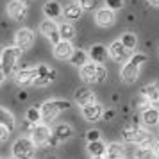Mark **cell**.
Instances as JSON below:
<instances>
[{
	"label": "cell",
	"instance_id": "2e32d148",
	"mask_svg": "<svg viewBox=\"0 0 159 159\" xmlns=\"http://www.w3.org/2000/svg\"><path fill=\"white\" fill-rule=\"evenodd\" d=\"M141 95H143L147 100L154 104V106H159V82H152V84H147V86L141 89Z\"/></svg>",
	"mask_w": 159,
	"mask_h": 159
},
{
	"label": "cell",
	"instance_id": "ffe728a7",
	"mask_svg": "<svg viewBox=\"0 0 159 159\" xmlns=\"http://www.w3.org/2000/svg\"><path fill=\"white\" fill-rule=\"evenodd\" d=\"M52 134L57 138V141L61 143V141H66V139H70L73 136V129H72V125H68V123H59Z\"/></svg>",
	"mask_w": 159,
	"mask_h": 159
},
{
	"label": "cell",
	"instance_id": "30bf717a",
	"mask_svg": "<svg viewBox=\"0 0 159 159\" xmlns=\"http://www.w3.org/2000/svg\"><path fill=\"white\" fill-rule=\"evenodd\" d=\"M39 30H41V34H43L47 39H50V43H57L61 36H59V25L54 20H45L41 25H39Z\"/></svg>",
	"mask_w": 159,
	"mask_h": 159
},
{
	"label": "cell",
	"instance_id": "3957f363",
	"mask_svg": "<svg viewBox=\"0 0 159 159\" xmlns=\"http://www.w3.org/2000/svg\"><path fill=\"white\" fill-rule=\"evenodd\" d=\"M70 106H72V104L68 100H47L43 106L39 107V111H41V122L43 123L54 122V120L57 118V115H61L63 111H66Z\"/></svg>",
	"mask_w": 159,
	"mask_h": 159
},
{
	"label": "cell",
	"instance_id": "e0dca14e",
	"mask_svg": "<svg viewBox=\"0 0 159 159\" xmlns=\"http://www.w3.org/2000/svg\"><path fill=\"white\" fill-rule=\"evenodd\" d=\"M106 150L107 147L104 141L100 139H95V141H88V154L91 157H106Z\"/></svg>",
	"mask_w": 159,
	"mask_h": 159
},
{
	"label": "cell",
	"instance_id": "484cf974",
	"mask_svg": "<svg viewBox=\"0 0 159 159\" xmlns=\"http://www.w3.org/2000/svg\"><path fill=\"white\" fill-rule=\"evenodd\" d=\"M59 36L61 39H66V41H72L75 38V27L72 23H61L59 25Z\"/></svg>",
	"mask_w": 159,
	"mask_h": 159
},
{
	"label": "cell",
	"instance_id": "277c9868",
	"mask_svg": "<svg viewBox=\"0 0 159 159\" xmlns=\"http://www.w3.org/2000/svg\"><path fill=\"white\" fill-rule=\"evenodd\" d=\"M20 57H22V50H20L18 47H7V48L2 50L0 65H2V70L6 73V77L15 72V68H16V65H18Z\"/></svg>",
	"mask_w": 159,
	"mask_h": 159
},
{
	"label": "cell",
	"instance_id": "836d02e7",
	"mask_svg": "<svg viewBox=\"0 0 159 159\" xmlns=\"http://www.w3.org/2000/svg\"><path fill=\"white\" fill-rule=\"evenodd\" d=\"M134 106H138V107H148V106H150V102L147 100L143 95H139V98L134 100Z\"/></svg>",
	"mask_w": 159,
	"mask_h": 159
},
{
	"label": "cell",
	"instance_id": "1f68e13d",
	"mask_svg": "<svg viewBox=\"0 0 159 159\" xmlns=\"http://www.w3.org/2000/svg\"><path fill=\"white\" fill-rule=\"evenodd\" d=\"M75 4H79L80 7H82V11H89V9H93L95 6V0H73Z\"/></svg>",
	"mask_w": 159,
	"mask_h": 159
},
{
	"label": "cell",
	"instance_id": "7402d4cb",
	"mask_svg": "<svg viewBox=\"0 0 159 159\" xmlns=\"http://www.w3.org/2000/svg\"><path fill=\"white\" fill-rule=\"evenodd\" d=\"M143 123L145 125H148V127H154V125H157L159 123V111L154 107H147L143 111Z\"/></svg>",
	"mask_w": 159,
	"mask_h": 159
},
{
	"label": "cell",
	"instance_id": "8992f818",
	"mask_svg": "<svg viewBox=\"0 0 159 159\" xmlns=\"http://www.w3.org/2000/svg\"><path fill=\"white\" fill-rule=\"evenodd\" d=\"M7 15L15 22H25L27 20V15H29V7H27V4L22 2V0H11L9 6H7Z\"/></svg>",
	"mask_w": 159,
	"mask_h": 159
},
{
	"label": "cell",
	"instance_id": "ab89813d",
	"mask_svg": "<svg viewBox=\"0 0 159 159\" xmlns=\"http://www.w3.org/2000/svg\"><path fill=\"white\" fill-rule=\"evenodd\" d=\"M0 56H2V48H0Z\"/></svg>",
	"mask_w": 159,
	"mask_h": 159
},
{
	"label": "cell",
	"instance_id": "6da1fadb",
	"mask_svg": "<svg viewBox=\"0 0 159 159\" xmlns=\"http://www.w3.org/2000/svg\"><path fill=\"white\" fill-rule=\"evenodd\" d=\"M80 77L84 82L88 84H98L102 80H106L107 77V70H106V66H102V63H84V65L80 66Z\"/></svg>",
	"mask_w": 159,
	"mask_h": 159
},
{
	"label": "cell",
	"instance_id": "603a6c76",
	"mask_svg": "<svg viewBox=\"0 0 159 159\" xmlns=\"http://www.w3.org/2000/svg\"><path fill=\"white\" fill-rule=\"evenodd\" d=\"M123 156H125V152H123L122 143H111L106 150V157L109 159H122Z\"/></svg>",
	"mask_w": 159,
	"mask_h": 159
},
{
	"label": "cell",
	"instance_id": "f1b7e54d",
	"mask_svg": "<svg viewBox=\"0 0 159 159\" xmlns=\"http://www.w3.org/2000/svg\"><path fill=\"white\" fill-rule=\"evenodd\" d=\"M25 118L32 123H39L41 122V111L36 107V106H32V107L27 109V113H25Z\"/></svg>",
	"mask_w": 159,
	"mask_h": 159
},
{
	"label": "cell",
	"instance_id": "e575fe53",
	"mask_svg": "<svg viewBox=\"0 0 159 159\" xmlns=\"http://www.w3.org/2000/svg\"><path fill=\"white\" fill-rule=\"evenodd\" d=\"M48 72H50V68H48L47 65H39V66L36 68V77H41V75H47Z\"/></svg>",
	"mask_w": 159,
	"mask_h": 159
},
{
	"label": "cell",
	"instance_id": "52a82bcc",
	"mask_svg": "<svg viewBox=\"0 0 159 159\" xmlns=\"http://www.w3.org/2000/svg\"><path fill=\"white\" fill-rule=\"evenodd\" d=\"M15 43H16V47H18L22 52L29 50L30 47L34 45V32H32L30 29H27V27H22V29L16 32Z\"/></svg>",
	"mask_w": 159,
	"mask_h": 159
},
{
	"label": "cell",
	"instance_id": "cb8c5ba5",
	"mask_svg": "<svg viewBox=\"0 0 159 159\" xmlns=\"http://www.w3.org/2000/svg\"><path fill=\"white\" fill-rule=\"evenodd\" d=\"M0 123H2V125H6L11 132H13V130H15V127H16L15 116L11 115L7 109H4V107H0Z\"/></svg>",
	"mask_w": 159,
	"mask_h": 159
},
{
	"label": "cell",
	"instance_id": "d590c367",
	"mask_svg": "<svg viewBox=\"0 0 159 159\" xmlns=\"http://www.w3.org/2000/svg\"><path fill=\"white\" fill-rule=\"evenodd\" d=\"M102 118H104L106 122L113 120V118H115V111H113V109H109V111H106V113H102Z\"/></svg>",
	"mask_w": 159,
	"mask_h": 159
},
{
	"label": "cell",
	"instance_id": "83f0119b",
	"mask_svg": "<svg viewBox=\"0 0 159 159\" xmlns=\"http://www.w3.org/2000/svg\"><path fill=\"white\" fill-rule=\"evenodd\" d=\"M120 41H122V45L127 48V50L132 52L134 48H136V45H138V38H136V34H132V32H125Z\"/></svg>",
	"mask_w": 159,
	"mask_h": 159
},
{
	"label": "cell",
	"instance_id": "9a60e30c",
	"mask_svg": "<svg viewBox=\"0 0 159 159\" xmlns=\"http://www.w3.org/2000/svg\"><path fill=\"white\" fill-rule=\"evenodd\" d=\"M36 79V68H23L15 73V82L20 86H27L32 84V80Z\"/></svg>",
	"mask_w": 159,
	"mask_h": 159
},
{
	"label": "cell",
	"instance_id": "7a4b0ae2",
	"mask_svg": "<svg viewBox=\"0 0 159 159\" xmlns=\"http://www.w3.org/2000/svg\"><path fill=\"white\" fill-rule=\"evenodd\" d=\"M147 56L145 54H136V56H132V57L125 63V66L122 68V80L125 84H132L134 80L138 79V75H139V68L143 63H147Z\"/></svg>",
	"mask_w": 159,
	"mask_h": 159
},
{
	"label": "cell",
	"instance_id": "44dd1931",
	"mask_svg": "<svg viewBox=\"0 0 159 159\" xmlns=\"http://www.w3.org/2000/svg\"><path fill=\"white\" fill-rule=\"evenodd\" d=\"M82 7H80L79 4H70V6H66L65 7V11H63V15H65V18L66 20H70V22H73V20H79L80 16H82Z\"/></svg>",
	"mask_w": 159,
	"mask_h": 159
},
{
	"label": "cell",
	"instance_id": "74e56055",
	"mask_svg": "<svg viewBox=\"0 0 159 159\" xmlns=\"http://www.w3.org/2000/svg\"><path fill=\"white\" fill-rule=\"evenodd\" d=\"M152 7H159V0H147Z\"/></svg>",
	"mask_w": 159,
	"mask_h": 159
},
{
	"label": "cell",
	"instance_id": "ac0fdd59",
	"mask_svg": "<svg viewBox=\"0 0 159 159\" xmlns=\"http://www.w3.org/2000/svg\"><path fill=\"white\" fill-rule=\"evenodd\" d=\"M75 102L82 107V106H86L89 102H95V93L89 88H79V89L75 91Z\"/></svg>",
	"mask_w": 159,
	"mask_h": 159
},
{
	"label": "cell",
	"instance_id": "f546056e",
	"mask_svg": "<svg viewBox=\"0 0 159 159\" xmlns=\"http://www.w3.org/2000/svg\"><path fill=\"white\" fill-rule=\"evenodd\" d=\"M106 7L111 11H118L123 7V0H106Z\"/></svg>",
	"mask_w": 159,
	"mask_h": 159
},
{
	"label": "cell",
	"instance_id": "d6a6232c",
	"mask_svg": "<svg viewBox=\"0 0 159 159\" xmlns=\"http://www.w3.org/2000/svg\"><path fill=\"white\" fill-rule=\"evenodd\" d=\"M86 138H88V141H95V139H100V130H97V129L88 130V132H86Z\"/></svg>",
	"mask_w": 159,
	"mask_h": 159
},
{
	"label": "cell",
	"instance_id": "5bb4252c",
	"mask_svg": "<svg viewBox=\"0 0 159 159\" xmlns=\"http://www.w3.org/2000/svg\"><path fill=\"white\" fill-rule=\"evenodd\" d=\"M95 22L98 23L100 27H111L115 23V11L104 7V9H98L95 13Z\"/></svg>",
	"mask_w": 159,
	"mask_h": 159
},
{
	"label": "cell",
	"instance_id": "d6986e66",
	"mask_svg": "<svg viewBox=\"0 0 159 159\" xmlns=\"http://www.w3.org/2000/svg\"><path fill=\"white\" fill-rule=\"evenodd\" d=\"M89 59L93 61V63H104L106 59H107V48L104 47V45H93L91 48H89Z\"/></svg>",
	"mask_w": 159,
	"mask_h": 159
},
{
	"label": "cell",
	"instance_id": "d4e9b609",
	"mask_svg": "<svg viewBox=\"0 0 159 159\" xmlns=\"http://www.w3.org/2000/svg\"><path fill=\"white\" fill-rule=\"evenodd\" d=\"M68 61H70V65H73V66L79 68V66H82L88 61V54L84 50H75V48H73L72 56L68 57Z\"/></svg>",
	"mask_w": 159,
	"mask_h": 159
},
{
	"label": "cell",
	"instance_id": "4dcf8cb0",
	"mask_svg": "<svg viewBox=\"0 0 159 159\" xmlns=\"http://www.w3.org/2000/svg\"><path fill=\"white\" fill-rule=\"evenodd\" d=\"M9 134H11V130H9L6 125H2V123H0V145H4L6 141H7Z\"/></svg>",
	"mask_w": 159,
	"mask_h": 159
},
{
	"label": "cell",
	"instance_id": "5b68a950",
	"mask_svg": "<svg viewBox=\"0 0 159 159\" xmlns=\"http://www.w3.org/2000/svg\"><path fill=\"white\" fill-rule=\"evenodd\" d=\"M36 150V145L30 138H18L13 145V156L16 159H25V157H32Z\"/></svg>",
	"mask_w": 159,
	"mask_h": 159
},
{
	"label": "cell",
	"instance_id": "f35d334b",
	"mask_svg": "<svg viewBox=\"0 0 159 159\" xmlns=\"http://www.w3.org/2000/svg\"><path fill=\"white\" fill-rule=\"evenodd\" d=\"M152 150H154V156H157L159 157V139H157V143H156V147H154Z\"/></svg>",
	"mask_w": 159,
	"mask_h": 159
},
{
	"label": "cell",
	"instance_id": "8d00e7d4",
	"mask_svg": "<svg viewBox=\"0 0 159 159\" xmlns=\"http://www.w3.org/2000/svg\"><path fill=\"white\" fill-rule=\"evenodd\" d=\"M6 80V73H4V70H2V65H0V86H2V82Z\"/></svg>",
	"mask_w": 159,
	"mask_h": 159
},
{
	"label": "cell",
	"instance_id": "9c48e42d",
	"mask_svg": "<svg viewBox=\"0 0 159 159\" xmlns=\"http://www.w3.org/2000/svg\"><path fill=\"white\" fill-rule=\"evenodd\" d=\"M107 54H109V57L113 59V61H116V63H123V61H127V59L130 57V50H127V48L123 47L120 39L111 43Z\"/></svg>",
	"mask_w": 159,
	"mask_h": 159
},
{
	"label": "cell",
	"instance_id": "4fadbf2b",
	"mask_svg": "<svg viewBox=\"0 0 159 159\" xmlns=\"http://www.w3.org/2000/svg\"><path fill=\"white\" fill-rule=\"evenodd\" d=\"M43 13H45V16H47L48 20H54V22H57V20L63 18V7L59 6V2H56V0L45 2Z\"/></svg>",
	"mask_w": 159,
	"mask_h": 159
},
{
	"label": "cell",
	"instance_id": "4316f807",
	"mask_svg": "<svg viewBox=\"0 0 159 159\" xmlns=\"http://www.w3.org/2000/svg\"><path fill=\"white\" fill-rule=\"evenodd\" d=\"M56 77H57V72L56 70H50V72L47 73V75H41V77H36V79L32 80V84L34 86H48L50 82H54L56 80Z\"/></svg>",
	"mask_w": 159,
	"mask_h": 159
},
{
	"label": "cell",
	"instance_id": "ba28073f",
	"mask_svg": "<svg viewBox=\"0 0 159 159\" xmlns=\"http://www.w3.org/2000/svg\"><path fill=\"white\" fill-rule=\"evenodd\" d=\"M50 134L52 132H50V129H48L47 123H36L34 129H32V132H30V139L34 141L36 147H43V145H47Z\"/></svg>",
	"mask_w": 159,
	"mask_h": 159
},
{
	"label": "cell",
	"instance_id": "8fae6325",
	"mask_svg": "<svg viewBox=\"0 0 159 159\" xmlns=\"http://www.w3.org/2000/svg\"><path fill=\"white\" fill-rule=\"evenodd\" d=\"M102 113H104V107H102V104H98V102H89L86 106H82V116H84V120H88V122L100 120Z\"/></svg>",
	"mask_w": 159,
	"mask_h": 159
},
{
	"label": "cell",
	"instance_id": "7c38bea8",
	"mask_svg": "<svg viewBox=\"0 0 159 159\" xmlns=\"http://www.w3.org/2000/svg\"><path fill=\"white\" fill-rule=\"evenodd\" d=\"M72 52H73L72 41L59 39L57 43H54V57L59 59V61H66V59L72 56Z\"/></svg>",
	"mask_w": 159,
	"mask_h": 159
}]
</instances>
